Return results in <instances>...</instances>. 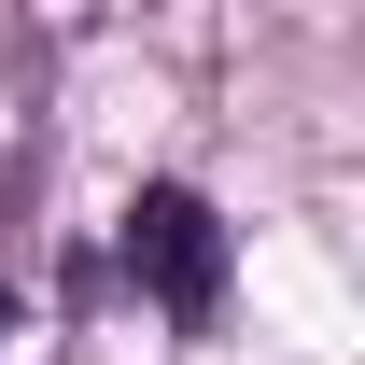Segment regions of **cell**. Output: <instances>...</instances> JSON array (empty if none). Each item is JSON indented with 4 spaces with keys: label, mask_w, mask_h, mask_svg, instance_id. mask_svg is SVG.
Instances as JSON below:
<instances>
[{
    "label": "cell",
    "mask_w": 365,
    "mask_h": 365,
    "mask_svg": "<svg viewBox=\"0 0 365 365\" xmlns=\"http://www.w3.org/2000/svg\"><path fill=\"white\" fill-rule=\"evenodd\" d=\"M127 281L169 323H211V309H225V225H211V197H182V182L127 197Z\"/></svg>",
    "instance_id": "1"
}]
</instances>
